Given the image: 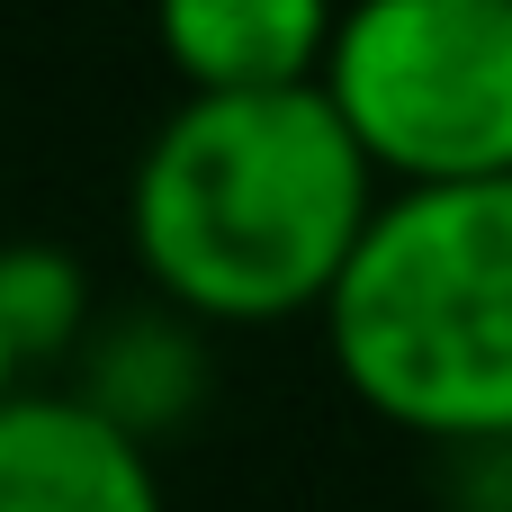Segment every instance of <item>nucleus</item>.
I'll return each instance as SVG.
<instances>
[{"instance_id":"1","label":"nucleus","mask_w":512,"mask_h":512,"mask_svg":"<svg viewBox=\"0 0 512 512\" xmlns=\"http://www.w3.org/2000/svg\"><path fill=\"white\" fill-rule=\"evenodd\" d=\"M378 162L324 81L189 90L135 153L126 234L153 297L198 324L324 315L378 216Z\"/></svg>"},{"instance_id":"2","label":"nucleus","mask_w":512,"mask_h":512,"mask_svg":"<svg viewBox=\"0 0 512 512\" xmlns=\"http://www.w3.org/2000/svg\"><path fill=\"white\" fill-rule=\"evenodd\" d=\"M342 387L450 450H512V171L396 180L324 297Z\"/></svg>"},{"instance_id":"3","label":"nucleus","mask_w":512,"mask_h":512,"mask_svg":"<svg viewBox=\"0 0 512 512\" xmlns=\"http://www.w3.org/2000/svg\"><path fill=\"white\" fill-rule=\"evenodd\" d=\"M324 90L387 180L512 171V0H351Z\"/></svg>"},{"instance_id":"4","label":"nucleus","mask_w":512,"mask_h":512,"mask_svg":"<svg viewBox=\"0 0 512 512\" xmlns=\"http://www.w3.org/2000/svg\"><path fill=\"white\" fill-rule=\"evenodd\" d=\"M153 441L126 432L90 387L0 396V512H153Z\"/></svg>"},{"instance_id":"5","label":"nucleus","mask_w":512,"mask_h":512,"mask_svg":"<svg viewBox=\"0 0 512 512\" xmlns=\"http://www.w3.org/2000/svg\"><path fill=\"white\" fill-rule=\"evenodd\" d=\"M342 0H153V45L189 90L324 81Z\"/></svg>"},{"instance_id":"6","label":"nucleus","mask_w":512,"mask_h":512,"mask_svg":"<svg viewBox=\"0 0 512 512\" xmlns=\"http://www.w3.org/2000/svg\"><path fill=\"white\" fill-rule=\"evenodd\" d=\"M189 306H144V315H108V324H90V342H81V387L126 423V432H144L153 450L207 405V351L189 342Z\"/></svg>"},{"instance_id":"7","label":"nucleus","mask_w":512,"mask_h":512,"mask_svg":"<svg viewBox=\"0 0 512 512\" xmlns=\"http://www.w3.org/2000/svg\"><path fill=\"white\" fill-rule=\"evenodd\" d=\"M0 324L27 369L90 342V270L63 243H0Z\"/></svg>"},{"instance_id":"8","label":"nucleus","mask_w":512,"mask_h":512,"mask_svg":"<svg viewBox=\"0 0 512 512\" xmlns=\"http://www.w3.org/2000/svg\"><path fill=\"white\" fill-rule=\"evenodd\" d=\"M18 378H27V360H18V342H9V324H0V396H9Z\"/></svg>"}]
</instances>
